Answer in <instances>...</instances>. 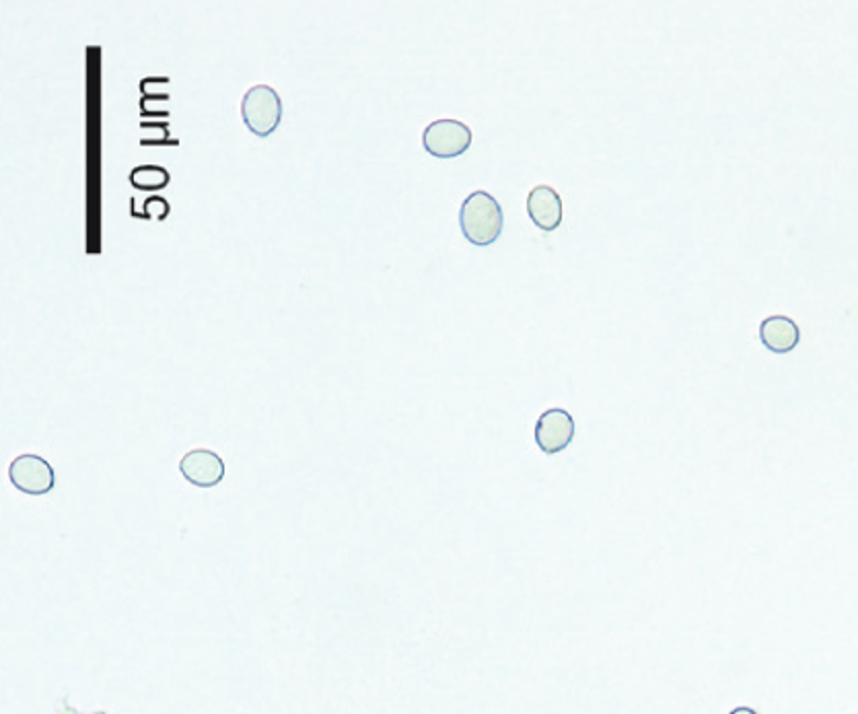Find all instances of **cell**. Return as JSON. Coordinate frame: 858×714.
<instances>
[{
    "label": "cell",
    "mask_w": 858,
    "mask_h": 714,
    "mask_svg": "<svg viewBox=\"0 0 858 714\" xmlns=\"http://www.w3.org/2000/svg\"><path fill=\"white\" fill-rule=\"evenodd\" d=\"M460 227L463 237L478 248L493 246L503 235L505 213L500 202L486 190H476L463 200L460 208Z\"/></svg>",
    "instance_id": "cell-1"
},
{
    "label": "cell",
    "mask_w": 858,
    "mask_h": 714,
    "mask_svg": "<svg viewBox=\"0 0 858 714\" xmlns=\"http://www.w3.org/2000/svg\"><path fill=\"white\" fill-rule=\"evenodd\" d=\"M241 117L249 133L260 138L276 133L282 120L281 95L268 84L251 87L241 101Z\"/></svg>",
    "instance_id": "cell-2"
},
{
    "label": "cell",
    "mask_w": 858,
    "mask_h": 714,
    "mask_svg": "<svg viewBox=\"0 0 858 714\" xmlns=\"http://www.w3.org/2000/svg\"><path fill=\"white\" fill-rule=\"evenodd\" d=\"M422 145L437 159H453L472 147V128L451 117L434 120L425 128Z\"/></svg>",
    "instance_id": "cell-3"
},
{
    "label": "cell",
    "mask_w": 858,
    "mask_h": 714,
    "mask_svg": "<svg viewBox=\"0 0 858 714\" xmlns=\"http://www.w3.org/2000/svg\"><path fill=\"white\" fill-rule=\"evenodd\" d=\"M9 480L21 492L32 495V497H42V495H48L54 490L56 472L44 457L34 455V453H25V455H19L18 460H13V464L9 467Z\"/></svg>",
    "instance_id": "cell-4"
},
{
    "label": "cell",
    "mask_w": 858,
    "mask_h": 714,
    "mask_svg": "<svg viewBox=\"0 0 858 714\" xmlns=\"http://www.w3.org/2000/svg\"><path fill=\"white\" fill-rule=\"evenodd\" d=\"M533 437L545 455L562 453L575 439V418L562 408H550L538 418Z\"/></svg>",
    "instance_id": "cell-5"
},
{
    "label": "cell",
    "mask_w": 858,
    "mask_h": 714,
    "mask_svg": "<svg viewBox=\"0 0 858 714\" xmlns=\"http://www.w3.org/2000/svg\"><path fill=\"white\" fill-rule=\"evenodd\" d=\"M180 472L199 488H215L225 480V462L211 449H192L180 460Z\"/></svg>",
    "instance_id": "cell-6"
},
{
    "label": "cell",
    "mask_w": 858,
    "mask_h": 714,
    "mask_svg": "<svg viewBox=\"0 0 858 714\" xmlns=\"http://www.w3.org/2000/svg\"><path fill=\"white\" fill-rule=\"evenodd\" d=\"M528 215L538 229L556 231L564 218L561 194L552 185H535L528 196Z\"/></svg>",
    "instance_id": "cell-7"
},
{
    "label": "cell",
    "mask_w": 858,
    "mask_h": 714,
    "mask_svg": "<svg viewBox=\"0 0 858 714\" xmlns=\"http://www.w3.org/2000/svg\"><path fill=\"white\" fill-rule=\"evenodd\" d=\"M759 340L770 352L787 354L799 347L801 330L792 317L770 316L759 324Z\"/></svg>",
    "instance_id": "cell-8"
},
{
    "label": "cell",
    "mask_w": 858,
    "mask_h": 714,
    "mask_svg": "<svg viewBox=\"0 0 858 714\" xmlns=\"http://www.w3.org/2000/svg\"><path fill=\"white\" fill-rule=\"evenodd\" d=\"M131 183L140 190H161L169 183V173L163 167H138L131 173Z\"/></svg>",
    "instance_id": "cell-9"
}]
</instances>
